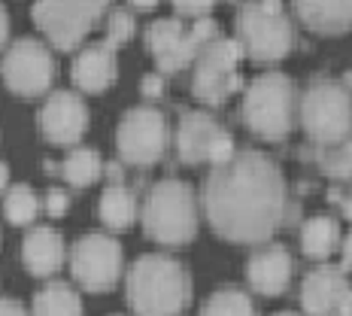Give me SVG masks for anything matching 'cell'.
<instances>
[{"label":"cell","mask_w":352,"mask_h":316,"mask_svg":"<svg viewBox=\"0 0 352 316\" xmlns=\"http://www.w3.org/2000/svg\"><path fill=\"white\" fill-rule=\"evenodd\" d=\"M204 210L219 238L264 244L285 222L289 210L283 171L264 152L237 149L228 165L207 176Z\"/></svg>","instance_id":"6da1fadb"},{"label":"cell","mask_w":352,"mask_h":316,"mask_svg":"<svg viewBox=\"0 0 352 316\" xmlns=\"http://www.w3.org/2000/svg\"><path fill=\"white\" fill-rule=\"evenodd\" d=\"M192 298V277L176 259L140 255L128 271V301L137 316H179Z\"/></svg>","instance_id":"7a4b0ae2"},{"label":"cell","mask_w":352,"mask_h":316,"mask_svg":"<svg viewBox=\"0 0 352 316\" xmlns=\"http://www.w3.org/2000/svg\"><path fill=\"white\" fill-rule=\"evenodd\" d=\"M143 229L164 246H182L197 231V198L182 180H158L143 201Z\"/></svg>","instance_id":"3957f363"},{"label":"cell","mask_w":352,"mask_h":316,"mask_svg":"<svg viewBox=\"0 0 352 316\" xmlns=\"http://www.w3.org/2000/svg\"><path fill=\"white\" fill-rule=\"evenodd\" d=\"M300 128L319 149L337 146L352 134V92L334 79H313L298 101Z\"/></svg>","instance_id":"277c9868"},{"label":"cell","mask_w":352,"mask_h":316,"mask_svg":"<svg viewBox=\"0 0 352 316\" xmlns=\"http://www.w3.org/2000/svg\"><path fill=\"white\" fill-rule=\"evenodd\" d=\"M295 85L285 73H261L243 94V119L261 140H283L295 128Z\"/></svg>","instance_id":"5b68a950"},{"label":"cell","mask_w":352,"mask_h":316,"mask_svg":"<svg viewBox=\"0 0 352 316\" xmlns=\"http://www.w3.org/2000/svg\"><path fill=\"white\" fill-rule=\"evenodd\" d=\"M237 40L255 61H280L292 49V21L280 3H246L237 12Z\"/></svg>","instance_id":"8992f818"},{"label":"cell","mask_w":352,"mask_h":316,"mask_svg":"<svg viewBox=\"0 0 352 316\" xmlns=\"http://www.w3.org/2000/svg\"><path fill=\"white\" fill-rule=\"evenodd\" d=\"M243 55H246L243 46L234 36H216L210 46H204V52L195 58V76H192L195 98L207 101V104H225L240 88L237 64Z\"/></svg>","instance_id":"52a82bcc"},{"label":"cell","mask_w":352,"mask_h":316,"mask_svg":"<svg viewBox=\"0 0 352 316\" xmlns=\"http://www.w3.org/2000/svg\"><path fill=\"white\" fill-rule=\"evenodd\" d=\"M170 140L164 113L155 107H134L119 119L116 128V146H119L122 161L134 167H149L161 161Z\"/></svg>","instance_id":"ba28073f"},{"label":"cell","mask_w":352,"mask_h":316,"mask_svg":"<svg viewBox=\"0 0 352 316\" xmlns=\"http://www.w3.org/2000/svg\"><path fill=\"white\" fill-rule=\"evenodd\" d=\"M73 280L88 292H107L113 289L122 277V244L109 234L91 231L73 244L70 253Z\"/></svg>","instance_id":"9c48e42d"},{"label":"cell","mask_w":352,"mask_h":316,"mask_svg":"<svg viewBox=\"0 0 352 316\" xmlns=\"http://www.w3.org/2000/svg\"><path fill=\"white\" fill-rule=\"evenodd\" d=\"M55 79V58L49 52L46 43L34 40V36H21L3 58V83L10 92L21 94V98H36V94L49 92Z\"/></svg>","instance_id":"30bf717a"},{"label":"cell","mask_w":352,"mask_h":316,"mask_svg":"<svg viewBox=\"0 0 352 316\" xmlns=\"http://www.w3.org/2000/svg\"><path fill=\"white\" fill-rule=\"evenodd\" d=\"M31 16L55 49H73L107 16V3H98V0H88V3H36Z\"/></svg>","instance_id":"8fae6325"},{"label":"cell","mask_w":352,"mask_h":316,"mask_svg":"<svg viewBox=\"0 0 352 316\" xmlns=\"http://www.w3.org/2000/svg\"><path fill=\"white\" fill-rule=\"evenodd\" d=\"M40 128L46 140L70 146L88 131V107L76 92H55L40 109Z\"/></svg>","instance_id":"7c38bea8"},{"label":"cell","mask_w":352,"mask_h":316,"mask_svg":"<svg viewBox=\"0 0 352 316\" xmlns=\"http://www.w3.org/2000/svg\"><path fill=\"white\" fill-rule=\"evenodd\" d=\"M349 280L334 264H319L300 283V304L307 316H334L340 298L346 295Z\"/></svg>","instance_id":"4fadbf2b"},{"label":"cell","mask_w":352,"mask_h":316,"mask_svg":"<svg viewBox=\"0 0 352 316\" xmlns=\"http://www.w3.org/2000/svg\"><path fill=\"white\" fill-rule=\"evenodd\" d=\"M246 280L258 295H280L292 280V253L283 244H270L249 255Z\"/></svg>","instance_id":"5bb4252c"},{"label":"cell","mask_w":352,"mask_h":316,"mask_svg":"<svg viewBox=\"0 0 352 316\" xmlns=\"http://www.w3.org/2000/svg\"><path fill=\"white\" fill-rule=\"evenodd\" d=\"M116 73H119V61H116V49L107 40L91 43L82 52L73 58L70 64V79L73 85H79L82 92H104L116 83Z\"/></svg>","instance_id":"9a60e30c"},{"label":"cell","mask_w":352,"mask_h":316,"mask_svg":"<svg viewBox=\"0 0 352 316\" xmlns=\"http://www.w3.org/2000/svg\"><path fill=\"white\" fill-rule=\"evenodd\" d=\"M219 134H222V125L210 113H201V109L186 113L179 128H176V152L186 165H201L210 158V149Z\"/></svg>","instance_id":"2e32d148"},{"label":"cell","mask_w":352,"mask_h":316,"mask_svg":"<svg viewBox=\"0 0 352 316\" xmlns=\"http://www.w3.org/2000/svg\"><path fill=\"white\" fill-rule=\"evenodd\" d=\"M21 259H25V268L36 277L55 274L64 262L61 231L49 229V225H36V229H31L25 234V240H21Z\"/></svg>","instance_id":"e0dca14e"},{"label":"cell","mask_w":352,"mask_h":316,"mask_svg":"<svg viewBox=\"0 0 352 316\" xmlns=\"http://www.w3.org/2000/svg\"><path fill=\"white\" fill-rule=\"evenodd\" d=\"M219 36V25L216 19H197L195 25L186 28V34H182V40L176 43V46L167 52L164 58H158V70L161 73H176L182 67H188V64H195V58L204 52V46H210L212 40Z\"/></svg>","instance_id":"ac0fdd59"},{"label":"cell","mask_w":352,"mask_h":316,"mask_svg":"<svg viewBox=\"0 0 352 316\" xmlns=\"http://www.w3.org/2000/svg\"><path fill=\"white\" fill-rule=\"evenodd\" d=\"M295 16L316 34H340L352 28V0L349 3H337V0H331V3L304 0V3H295Z\"/></svg>","instance_id":"d6986e66"},{"label":"cell","mask_w":352,"mask_h":316,"mask_svg":"<svg viewBox=\"0 0 352 316\" xmlns=\"http://www.w3.org/2000/svg\"><path fill=\"white\" fill-rule=\"evenodd\" d=\"M340 246V225L334 216H310L300 225V249L310 259H328Z\"/></svg>","instance_id":"ffe728a7"},{"label":"cell","mask_w":352,"mask_h":316,"mask_svg":"<svg viewBox=\"0 0 352 316\" xmlns=\"http://www.w3.org/2000/svg\"><path fill=\"white\" fill-rule=\"evenodd\" d=\"M34 316H82V298L70 283L52 280L34 295Z\"/></svg>","instance_id":"44dd1931"},{"label":"cell","mask_w":352,"mask_h":316,"mask_svg":"<svg viewBox=\"0 0 352 316\" xmlns=\"http://www.w3.org/2000/svg\"><path fill=\"white\" fill-rule=\"evenodd\" d=\"M98 213L100 219L109 225V229L122 231V229H131L137 219V201H134V192L124 186H109L104 189L98 201Z\"/></svg>","instance_id":"7402d4cb"},{"label":"cell","mask_w":352,"mask_h":316,"mask_svg":"<svg viewBox=\"0 0 352 316\" xmlns=\"http://www.w3.org/2000/svg\"><path fill=\"white\" fill-rule=\"evenodd\" d=\"M100 171H104V161H100V156L94 149H88V146L70 149L67 158H64V165H61L64 180H67L70 186H76V189L91 186V182L100 176Z\"/></svg>","instance_id":"603a6c76"},{"label":"cell","mask_w":352,"mask_h":316,"mask_svg":"<svg viewBox=\"0 0 352 316\" xmlns=\"http://www.w3.org/2000/svg\"><path fill=\"white\" fill-rule=\"evenodd\" d=\"M201 316H255V304L249 292L237 286H222L204 301Z\"/></svg>","instance_id":"cb8c5ba5"},{"label":"cell","mask_w":352,"mask_h":316,"mask_svg":"<svg viewBox=\"0 0 352 316\" xmlns=\"http://www.w3.org/2000/svg\"><path fill=\"white\" fill-rule=\"evenodd\" d=\"M182 34H186L182 19H176V16L155 19V21H149V25H146V49H149V52L155 55V61H158V58H164L176 46V43L182 40Z\"/></svg>","instance_id":"d4e9b609"},{"label":"cell","mask_w":352,"mask_h":316,"mask_svg":"<svg viewBox=\"0 0 352 316\" xmlns=\"http://www.w3.org/2000/svg\"><path fill=\"white\" fill-rule=\"evenodd\" d=\"M3 213L12 225H28V222H34L36 213H40V198H36V192L31 186H25V182L12 186L3 198Z\"/></svg>","instance_id":"484cf974"},{"label":"cell","mask_w":352,"mask_h":316,"mask_svg":"<svg viewBox=\"0 0 352 316\" xmlns=\"http://www.w3.org/2000/svg\"><path fill=\"white\" fill-rule=\"evenodd\" d=\"M319 167L334 180H352V134L346 140H340L337 146H328V149L316 152Z\"/></svg>","instance_id":"4316f807"},{"label":"cell","mask_w":352,"mask_h":316,"mask_svg":"<svg viewBox=\"0 0 352 316\" xmlns=\"http://www.w3.org/2000/svg\"><path fill=\"white\" fill-rule=\"evenodd\" d=\"M137 31V21H134V12L131 10H113L107 12V43L109 46H122L128 43Z\"/></svg>","instance_id":"83f0119b"},{"label":"cell","mask_w":352,"mask_h":316,"mask_svg":"<svg viewBox=\"0 0 352 316\" xmlns=\"http://www.w3.org/2000/svg\"><path fill=\"white\" fill-rule=\"evenodd\" d=\"M173 10H176V19H182V16H192L195 21L197 19H207L210 16V10H212V3H207V0H179V3H173Z\"/></svg>","instance_id":"f1b7e54d"},{"label":"cell","mask_w":352,"mask_h":316,"mask_svg":"<svg viewBox=\"0 0 352 316\" xmlns=\"http://www.w3.org/2000/svg\"><path fill=\"white\" fill-rule=\"evenodd\" d=\"M140 92H143V98L158 101L161 94H164V76H161V73H146L140 83Z\"/></svg>","instance_id":"f546056e"},{"label":"cell","mask_w":352,"mask_h":316,"mask_svg":"<svg viewBox=\"0 0 352 316\" xmlns=\"http://www.w3.org/2000/svg\"><path fill=\"white\" fill-rule=\"evenodd\" d=\"M67 207H70L67 192H61V189H52V192L46 195V210L52 213V216H64V213H67Z\"/></svg>","instance_id":"4dcf8cb0"},{"label":"cell","mask_w":352,"mask_h":316,"mask_svg":"<svg viewBox=\"0 0 352 316\" xmlns=\"http://www.w3.org/2000/svg\"><path fill=\"white\" fill-rule=\"evenodd\" d=\"M0 316H28V310L16 298H0Z\"/></svg>","instance_id":"1f68e13d"},{"label":"cell","mask_w":352,"mask_h":316,"mask_svg":"<svg viewBox=\"0 0 352 316\" xmlns=\"http://www.w3.org/2000/svg\"><path fill=\"white\" fill-rule=\"evenodd\" d=\"M340 255H343V268L352 271V231L346 234V240L340 244Z\"/></svg>","instance_id":"d6a6232c"},{"label":"cell","mask_w":352,"mask_h":316,"mask_svg":"<svg viewBox=\"0 0 352 316\" xmlns=\"http://www.w3.org/2000/svg\"><path fill=\"white\" fill-rule=\"evenodd\" d=\"M334 316H352V286L346 289V295L340 298V304H337V313Z\"/></svg>","instance_id":"836d02e7"},{"label":"cell","mask_w":352,"mask_h":316,"mask_svg":"<svg viewBox=\"0 0 352 316\" xmlns=\"http://www.w3.org/2000/svg\"><path fill=\"white\" fill-rule=\"evenodd\" d=\"M6 36H10V12L0 6V46L6 43Z\"/></svg>","instance_id":"e575fe53"},{"label":"cell","mask_w":352,"mask_h":316,"mask_svg":"<svg viewBox=\"0 0 352 316\" xmlns=\"http://www.w3.org/2000/svg\"><path fill=\"white\" fill-rule=\"evenodd\" d=\"M6 182H10V167H6L3 161H0V192L6 189Z\"/></svg>","instance_id":"d590c367"},{"label":"cell","mask_w":352,"mask_h":316,"mask_svg":"<svg viewBox=\"0 0 352 316\" xmlns=\"http://www.w3.org/2000/svg\"><path fill=\"white\" fill-rule=\"evenodd\" d=\"M134 6H137V10H152L155 3H149V0H134Z\"/></svg>","instance_id":"8d00e7d4"},{"label":"cell","mask_w":352,"mask_h":316,"mask_svg":"<svg viewBox=\"0 0 352 316\" xmlns=\"http://www.w3.org/2000/svg\"><path fill=\"white\" fill-rule=\"evenodd\" d=\"M343 213H346V219H352V198H346V201H343Z\"/></svg>","instance_id":"74e56055"},{"label":"cell","mask_w":352,"mask_h":316,"mask_svg":"<svg viewBox=\"0 0 352 316\" xmlns=\"http://www.w3.org/2000/svg\"><path fill=\"white\" fill-rule=\"evenodd\" d=\"M274 316H298L295 310H280V313H274Z\"/></svg>","instance_id":"f35d334b"},{"label":"cell","mask_w":352,"mask_h":316,"mask_svg":"<svg viewBox=\"0 0 352 316\" xmlns=\"http://www.w3.org/2000/svg\"><path fill=\"white\" fill-rule=\"evenodd\" d=\"M346 83H349V85H352V70H349V73H346ZM346 83H343V85H346Z\"/></svg>","instance_id":"ab89813d"},{"label":"cell","mask_w":352,"mask_h":316,"mask_svg":"<svg viewBox=\"0 0 352 316\" xmlns=\"http://www.w3.org/2000/svg\"><path fill=\"white\" fill-rule=\"evenodd\" d=\"M109 316H122V313H109Z\"/></svg>","instance_id":"60d3db41"}]
</instances>
